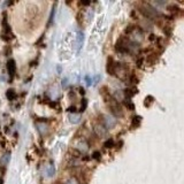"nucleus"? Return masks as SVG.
Returning <instances> with one entry per match:
<instances>
[{
	"mask_svg": "<svg viewBox=\"0 0 184 184\" xmlns=\"http://www.w3.org/2000/svg\"><path fill=\"white\" fill-rule=\"evenodd\" d=\"M107 105H108L109 112H111L114 116H116V117H122V116H123V111H122V107H121V105H120L115 99L111 100Z\"/></svg>",
	"mask_w": 184,
	"mask_h": 184,
	"instance_id": "nucleus-1",
	"label": "nucleus"
},
{
	"mask_svg": "<svg viewBox=\"0 0 184 184\" xmlns=\"http://www.w3.org/2000/svg\"><path fill=\"white\" fill-rule=\"evenodd\" d=\"M7 73H8V76H9V81L12 82L15 77V74H16V62L15 60L13 59H9L7 61Z\"/></svg>",
	"mask_w": 184,
	"mask_h": 184,
	"instance_id": "nucleus-2",
	"label": "nucleus"
},
{
	"mask_svg": "<svg viewBox=\"0 0 184 184\" xmlns=\"http://www.w3.org/2000/svg\"><path fill=\"white\" fill-rule=\"evenodd\" d=\"M106 70H107V73H108V75L115 76V60H114L112 56H108V59H107Z\"/></svg>",
	"mask_w": 184,
	"mask_h": 184,
	"instance_id": "nucleus-3",
	"label": "nucleus"
},
{
	"mask_svg": "<svg viewBox=\"0 0 184 184\" xmlns=\"http://www.w3.org/2000/svg\"><path fill=\"white\" fill-rule=\"evenodd\" d=\"M158 61V54L156 53H151L146 56V64L147 66H153Z\"/></svg>",
	"mask_w": 184,
	"mask_h": 184,
	"instance_id": "nucleus-4",
	"label": "nucleus"
},
{
	"mask_svg": "<svg viewBox=\"0 0 184 184\" xmlns=\"http://www.w3.org/2000/svg\"><path fill=\"white\" fill-rule=\"evenodd\" d=\"M137 92H138V90H137V87H127L126 90H124V96H126V99H130L131 97H134L135 95H137Z\"/></svg>",
	"mask_w": 184,
	"mask_h": 184,
	"instance_id": "nucleus-5",
	"label": "nucleus"
},
{
	"mask_svg": "<svg viewBox=\"0 0 184 184\" xmlns=\"http://www.w3.org/2000/svg\"><path fill=\"white\" fill-rule=\"evenodd\" d=\"M142 123V116L140 115H135L131 118V128H138Z\"/></svg>",
	"mask_w": 184,
	"mask_h": 184,
	"instance_id": "nucleus-6",
	"label": "nucleus"
},
{
	"mask_svg": "<svg viewBox=\"0 0 184 184\" xmlns=\"http://www.w3.org/2000/svg\"><path fill=\"white\" fill-rule=\"evenodd\" d=\"M128 81H129V83H131V84H134V85H136V84H138L139 83V78L137 77V75L134 73V71H131L129 75H128Z\"/></svg>",
	"mask_w": 184,
	"mask_h": 184,
	"instance_id": "nucleus-7",
	"label": "nucleus"
},
{
	"mask_svg": "<svg viewBox=\"0 0 184 184\" xmlns=\"http://www.w3.org/2000/svg\"><path fill=\"white\" fill-rule=\"evenodd\" d=\"M6 97H7V99L8 100H15L16 98H17V93L13 90V89H9V90H7V92H6Z\"/></svg>",
	"mask_w": 184,
	"mask_h": 184,
	"instance_id": "nucleus-8",
	"label": "nucleus"
},
{
	"mask_svg": "<svg viewBox=\"0 0 184 184\" xmlns=\"http://www.w3.org/2000/svg\"><path fill=\"white\" fill-rule=\"evenodd\" d=\"M167 9H168L169 12H171L173 14H177V13L182 14V9H181L179 7H177V6H175V5H169V6L167 7Z\"/></svg>",
	"mask_w": 184,
	"mask_h": 184,
	"instance_id": "nucleus-9",
	"label": "nucleus"
},
{
	"mask_svg": "<svg viewBox=\"0 0 184 184\" xmlns=\"http://www.w3.org/2000/svg\"><path fill=\"white\" fill-rule=\"evenodd\" d=\"M14 38V35L12 32H3L1 34V39L5 40V42H9Z\"/></svg>",
	"mask_w": 184,
	"mask_h": 184,
	"instance_id": "nucleus-10",
	"label": "nucleus"
},
{
	"mask_svg": "<svg viewBox=\"0 0 184 184\" xmlns=\"http://www.w3.org/2000/svg\"><path fill=\"white\" fill-rule=\"evenodd\" d=\"M136 28H137V25H135V24H129V25H127V28H126V30H124V32L127 34V35H131L135 30H136Z\"/></svg>",
	"mask_w": 184,
	"mask_h": 184,
	"instance_id": "nucleus-11",
	"label": "nucleus"
},
{
	"mask_svg": "<svg viewBox=\"0 0 184 184\" xmlns=\"http://www.w3.org/2000/svg\"><path fill=\"white\" fill-rule=\"evenodd\" d=\"M124 105H126V107H127L129 111H135V105H134V103H132L130 99H126V100H124Z\"/></svg>",
	"mask_w": 184,
	"mask_h": 184,
	"instance_id": "nucleus-12",
	"label": "nucleus"
},
{
	"mask_svg": "<svg viewBox=\"0 0 184 184\" xmlns=\"http://www.w3.org/2000/svg\"><path fill=\"white\" fill-rule=\"evenodd\" d=\"M114 146V139L113 138H108L105 143H104V147L105 148H112Z\"/></svg>",
	"mask_w": 184,
	"mask_h": 184,
	"instance_id": "nucleus-13",
	"label": "nucleus"
},
{
	"mask_svg": "<svg viewBox=\"0 0 184 184\" xmlns=\"http://www.w3.org/2000/svg\"><path fill=\"white\" fill-rule=\"evenodd\" d=\"M153 101H154V98H153L152 96H147V97L145 98V103H144L145 107H150V106L153 104Z\"/></svg>",
	"mask_w": 184,
	"mask_h": 184,
	"instance_id": "nucleus-14",
	"label": "nucleus"
},
{
	"mask_svg": "<svg viewBox=\"0 0 184 184\" xmlns=\"http://www.w3.org/2000/svg\"><path fill=\"white\" fill-rule=\"evenodd\" d=\"M143 64H144V58H143V56H139V58L136 60V67H137V68H142V67H143Z\"/></svg>",
	"mask_w": 184,
	"mask_h": 184,
	"instance_id": "nucleus-15",
	"label": "nucleus"
},
{
	"mask_svg": "<svg viewBox=\"0 0 184 184\" xmlns=\"http://www.w3.org/2000/svg\"><path fill=\"white\" fill-rule=\"evenodd\" d=\"M163 31H165V34H166V36H171V34H173V28L171 26H163Z\"/></svg>",
	"mask_w": 184,
	"mask_h": 184,
	"instance_id": "nucleus-16",
	"label": "nucleus"
},
{
	"mask_svg": "<svg viewBox=\"0 0 184 184\" xmlns=\"http://www.w3.org/2000/svg\"><path fill=\"white\" fill-rule=\"evenodd\" d=\"M101 158V153L99 151H95L93 153H92V159H95V160H100Z\"/></svg>",
	"mask_w": 184,
	"mask_h": 184,
	"instance_id": "nucleus-17",
	"label": "nucleus"
},
{
	"mask_svg": "<svg viewBox=\"0 0 184 184\" xmlns=\"http://www.w3.org/2000/svg\"><path fill=\"white\" fill-rule=\"evenodd\" d=\"M86 107H87V100H86V99H83V100H82V106H81L79 112L83 113V112L86 109Z\"/></svg>",
	"mask_w": 184,
	"mask_h": 184,
	"instance_id": "nucleus-18",
	"label": "nucleus"
},
{
	"mask_svg": "<svg viewBox=\"0 0 184 184\" xmlns=\"http://www.w3.org/2000/svg\"><path fill=\"white\" fill-rule=\"evenodd\" d=\"M11 54H12V47H11V46H6V47H5V51H4V55L9 56Z\"/></svg>",
	"mask_w": 184,
	"mask_h": 184,
	"instance_id": "nucleus-19",
	"label": "nucleus"
},
{
	"mask_svg": "<svg viewBox=\"0 0 184 184\" xmlns=\"http://www.w3.org/2000/svg\"><path fill=\"white\" fill-rule=\"evenodd\" d=\"M54 173H55V168H54L53 165H51V166L48 167V176H53Z\"/></svg>",
	"mask_w": 184,
	"mask_h": 184,
	"instance_id": "nucleus-20",
	"label": "nucleus"
},
{
	"mask_svg": "<svg viewBox=\"0 0 184 184\" xmlns=\"http://www.w3.org/2000/svg\"><path fill=\"white\" fill-rule=\"evenodd\" d=\"M48 106L52 107V108H60L59 104L58 103H54V101H48Z\"/></svg>",
	"mask_w": 184,
	"mask_h": 184,
	"instance_id": "nucleus-21",
	"label": "nucleus"
},
{
	"mask_svg": "<svg viewBox=\"0 0 184 184\" xmlns=\"http://www.w3.org/2000/svg\"><path fill=\"white\" fill-rule=\"evenodd\" d=\"M67 112L68 113H77V108L75 106H70V107L67 108Z\"/></svg>",
	"mask_w": 184,
	"mask_h": 184,
	"instance_id": "nucleus-22",
	"label": "nucleus"
},
{
	"mask_svg": "<svg viewBox=\"0 0 184 184\" xmlns=\"http://www.w3.org/2000/svg\"><path fill=\"white\" fill-rule=\"evenodd\" d=\"M82 40H83V32L82 31H79L78 32V47H81V45H82Z\"/></svg>",
	"mask_w": 184,
	"mask_h": 184,
	"instance_id": "nucleus-23",
	"label": "nucleus"
},
{
	"mask_svg": "<svg viewBox=\"0 0 184 184\" xmlns=\"http://www.w3.org/2000/svg\"><path fill=\"white\" fill-rule=\"evenodd\" d=\"M82 15H83V13H82V12H79V13L77 14V16H76V17H77V23H78L79 25L82 24Z\"/></svg>",
	"mask_w": 184,
	"mask_h": 184,
	"instance_id": "nucleus-24",
	"label": "nucleus"
},
{
	"mask_svg": "<svg viewBox=\"0 0 184 184\" xmlns=\"http://www.w3.org/2000/svg\"><path fill=\"white\" fill-rule=\"evenodd\" d=\"M99 79H100V76H99V75H97V76H95L93 78H92V81H91V82L93 83V84H97V83L99 82Z\"/></svg>",
	"mask_w": 184,
	"mask_h": 184,
	"instance_id": "nucleus-25",
	"label": "nucleus"
},
{
	"mask_svg": "<svg viewBox=\"0 0 184 184\" xmlns=\"http://www.w3.org/2000/svg\"><path fill=\"white\" fill-rule=\"evenodd\" d=\"M78 91H79V95H82V96L85 95V89H84V87L79 86V87H78Z\"/></svg>",
	"mask_w": 184,
	"mask_h": 184,
	"instance_id": "nucleus-26",
	"label": "nucleus"
},
{
	"mask_svg": "<svg viewBox=\"0 0 184 184\" xmlns=\"http://www.w3.org/2000/svg\"><path fill=\"white\" fill-rule=\"evenodd\" d=\"M54 8L52 9V13H51V16H50V21H48V24H51L52 23V21H53V16H54Z\"/></svg>",
	"mask_w": 184,
	"mask_h": 184,
	"instance_id": "nucleus-27",
	"label": "nucleus"
},
{
	"mask_svg": "<svg viewBox=\"0 0 184 184\" xmlns=\"http://www.w3.org/2000/svg\"><path fill=\"white\" fill-rule=\"evenodd\" d=\"M148 39H150L151 42H153V40H156V39H157V36H156L154 34H151V35H150V37H148Z\"/></svg>",
	"mask_w": 184,
	"mask_h": 184,
	"instance_id": "nucleus-28",
	"label": "nucleus"
},
{
	"mask_svg": "<svg viewBox=\"0 0 184 184\" xmlns=\"http://www.w3.org/2000/svg\"><path fill=\"white\" fill-rule=\"evenodd\" d=\"M85 81H86V83H87V85H91V79H90V76H85Z\"/></svg>",
	"mask_w": 184,
	"mask_h": 184,
	"instance_id": "nucleus-29",
	"label": "nucleus"
},
{
	"mask_svg": "<svg viewBox=\"0 0 184 184\" xmlns=\"http://www.w3.org/2000/svg\"><path fill=\"white\" fill-rule=\"evenodd\" d=\"M79 4H81V5H83V6H89L91 3H90V1H81Z\"/></svg>",
	"mask_w": 184,
	"mask_h": 184,
	"instance_id": "nucleus-30",
	"label": "nucleus"
},
{
	"mask_svg": "<svg viewBox=\"0 0 184 184\" xmlns=\"http://www.w3.org/2000/svg\"><path fill=\"white\" fill-rule=\"evenodd\" d=\"M43 39H44V35H42V36H40V38H39V40L36 43V45H39V44L43 42Z\"/></svg>",
	"mask_w": 184,
	"mask_h": 184,
	"instance_id": "nucleus-31",
	"label": "nucleus"
},
{
	"mask_svg": "<svg viewBox=\"0 0 184 184\" xmlns=\"http://www.w3.org/2000/svg\"><path fill=\"white\" fill-rule=\"evenodd\" d=\"M66 85H67V78L62 81V86H66Z\"/></svg>",
	"mask_w": 184,
	"mask_h": 184,
	"instance_id": "nucleus-32",
	"label": "nucleus"
},
{
	"mask_svg": "<svg viewBox=\"0 0 184 184\" xmlns=\"http://www.w3.org/2000/svg\"><path fill=\"white\" fill-rule=\"evenodd\" d=\"M82 159H83V160H84V161H87V160H89V159H90V158H89V157H87V156H84V158H82Z\"/></svg>",
	"mask_w": 184,
	"mask_h": 184,
	"instance_id": "nucleus-33",
	"label": "nucleus"
},
{
	"mask_svg": "<svg viewBox=\"0 0 184 184\" xmlns=\"http://www.w3.org/2000/svg\"><path fill=\"white\" fill-rule=\"evenodd\" d=\"M5 171H6V168L5 167H1V174H5Z\"/></svg>",
	"mask_w": 184,
	"mask_h": 184,
	"instance_id": "nucleus-34",
	"label": "nucleus"
},
{
	"mask_svg": "<svg viewBox=\"0 0 184 184\" xmlns=\"http://www.w3.org/2000/svg\"><path fill=\"white\" fill-rule=\"evenodd\" d=\"M4 183V179L3 178H0V184H3Z\"/></svg>",
	"mask_w": 184,
	"mask_h": 184,
	"instance_id": "nucleus-35",
	"label": "nucleus"
}]
</instances>
